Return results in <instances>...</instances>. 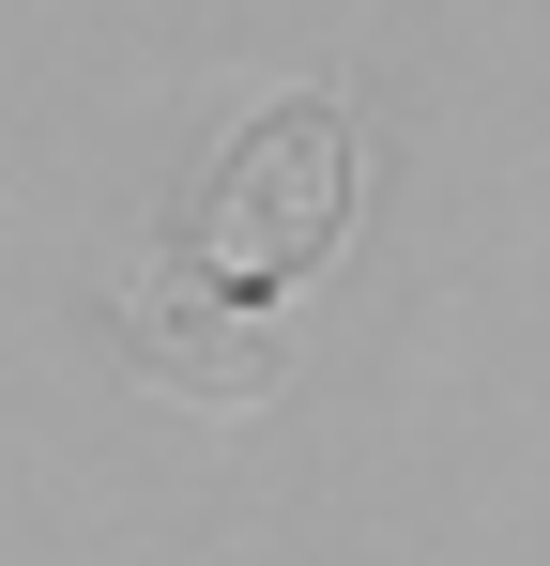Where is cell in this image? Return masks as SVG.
Masks as SVG:
<instances>
[{
    "mask_svg": "<svg viewBox=\"0 0 550 566\" xmlns=\"http://www.w3.org/2000/svg\"><path fill=\"white\" fill-rule=\"evenodd\" d=\"M337 199H352V138H337V107H306V93L261 107V123L230 138V169L199 185V214L169 230L183 276H214V291H183V322H199V337H261L275 291L337 245ZM199 337H169L154 368L199 382ZM230 382H261V353H230Z\"/></svg>",
    "mask_w": 550,
    "mask_h": 566,
    "instance_id": "1",
    "label": "cell"
}]
</instances>
